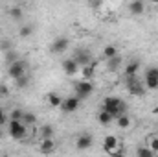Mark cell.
I'll list each match as a JSON object with an SVG mask.
<instances>
[{
    "label": "cell",
    "instance_id": "cell-1",
    "mask_svg": "<svg viewBox=\"0 0 158 157\" xmlns=\"http://www.w3.org/2000/svg\"><path fill=\"white\" fill-rule=\"evenodd\" d=\"M101 109L107 111V113H110L114 118L119 117V115H127V105H125L123 100H119L118 96H107V98H103Z\"/></svg>",
    "mask_w": 158,
    "mask_h": 157
},
{
    "label": "cell",
    "instance_id": "cell-2",
    "mask_svg": "<svg viewBox=\"0 0 158 157\" xmlns=\"http://www.w3.org/2000/svg\"><path fill=\"white\" fill-rule=\"evenodd\" d=\"M7 131H9V137L15 139V141H22V139H26V135H28V128H26L22 122H13V120H9Z\"/></svg>",
    "mask_w": 158,
    "mask_h": 157
},
{
    "label": "cell",
    "instance_id": "cell-3",
    "mask_svg": "<svg viewBox=\"0 0 158 157\" xmlns=\"http://www.w3.org/2000/svg\"><path fill=\"white\" fill-rule=\"evenodd\" d=\"M26 70H28V63L24 59H19L17 63L7 67V74H9V78H13V79H19L22 76H26Z\"/></svg>",
    "mask_w": 158,
    "mask_h": 157
},
{
    "label": "cell",
    "instance_id": "cell-4",
    "mask_svg": "<svg viewBox=\"0 0 158 157\" xmlns=\"http://www.w3.org/2000/svg\"><path fill=\"white\" fill-rule=\"evenodd\" d=\"M74 91H76V96H77L79 100H83V98H88V96L94 92V85H92L90 81L83 79V81H77V83L74 85Z\"/></svg>",
    "mask_w": 158,
    "mask_h": 157
},
{
    "label": "cell",
    "instance_id": "cell-5",
    "mask_svg": "<svg viewBox=\"0 0 158 157\" xmlns=\"http://www.w3.org/2000/svg\"><path fill=\"white\" fill-rule=\"evenodd\" d=\"M79 105H81V100H79L77 96H70V98H64V100H63L61 109H63L64 113H76L79 109Z\"/></svg>",
    "mask_w": 158,
    "mask_h": 157
},
{
    "label": "cell",
    "instance_id": "cell-6",
    "mask_svg": "<svg viewBox=\"0 0 158 157\" xmlns=\"http://www.w3.org/2000/svg\"><path fill=\"white\" fill-rule=\"evenodd\" d=\"M101 148H103L105 154H110V155L116 154V152H118V139H116L114 135H107V137L103 139V146H101Z\"/></svg>",
    "mask_w": 158,
    "mask_h": 157
},
{
    "label": "cell",
    "instance_id": "cell-7",
    "mask_svg": "<svg viewBox=\"0 0 158 157\" xmlns=\"http://www.w3.org/2000/svg\"><path fill=\"white\" fill-rule=\"evenodd\" d=\"M68 44H70V41L66 39V37H57V39L50 44V50H52L53 54H63V52L68 48Z\"/></svg>",
    "mask_w": 158,
    "mask_h": 157
},
{
    "label": "cell",
    "instance_id": "cell-8",
    "mask_svg": "<svg viewBox=\"0 0 158 157\" xmlns=\"http://www.w3.org/2000/svg\"><path fill=\"white\" fill-rule=\"evenodd\" d=\"M90 146H92V135L81 133V135L77 137V141H76V148H77L79 152H86Z\"/></svg>",
    "mask_w": 158,
    "mask_h": 157
},
{
    "label": "cell",
    "instance_id": "cell-9",
    "mask_svg": "<svg viewBox=\"0 0 158 157\" xmlns=\"http://www.w3.org/2000/svg\"><path fill=\"white\" fill-rule=\"evenodd\" d=\"M72 59L77 63V67H88V65H92V61H90L92 57H90V54L86 50H77Z\"/></svg>",
    "mask_w": 158,
    "mask_h": 157
},
{
    "label": "cell",
    "instance_id": "cell-10",
    "mask_svg": "<svg viewBox=\"0 0 158 157\" xmlns=\"http://www.w3.org/2000/svg\"><path fill=\"white\" fill-rule=\"evenodd\" d=\"M138 70H140V61H138V59H132V61H129V63H127V67H125L123 74H125V78H127V79H132V78H136Z\"/></svg>",
    "mask_w": 158,
    "mask_h": 157
},
{
    "label": "cell",
    "instance_id": "cell-11",
    "mask_svg": "<svg viewBox=\"0 0 158 157\" xmlns=\"http://www.w3.org/2000/svg\"><path fill=\"white\" fill-rule=\"evenodd\" d=\"M129 92H131L132 96H143V94H145V87H143L136 78H132V79H129Z\"/></svg>",
    "mask_w": 158,
    "mask_h": 157
},
{
    "label": "cell",
    "instance_id": "cell-12",
    "mask_svg": "<svg viewBox=\"0 0 158 157\" xmlns=\"http://www.w3.org/2000/svg\"><path fill=\"white\" fill-rule=\"evenodd\" d=\"M63 70H64L66 76H74V74H77L79 67L74 59H64V61H63Z\"/></svg>",
    "mask_w": 158,
    "mask_h": 157
},
{
    "label": "cell",
    "instance_id": "cell-13",
    "mask_svg": "<svg viewBox=\"0 0 158 157\" xmlns=\"http://www.w3.org/2000/svg\"><path fill=\"white\" fill-rule=\"evenodd\" d=\"M39 150H40V154H44V155L53 154V152H55V142H53V139H44V141L40 142Z\"/></svg>",
    "mask_w": 158,
    "mask_h": 157
},
{
    "label": "cell",
    "instance_id": "cell-14",
    "mask_svg": "<svg viewBox=\"0 0 158 157\" xmlns=\"http://www.w3.org/2000/svg\"><path fill=\"white\" fill-rule=\"evenodd\" d=\"M129 11H131V15H142L145 11V4L142 0H132L129 4Z\"/></svg>",
    "mask_w": 158,
    "mask_h": 157
},
{
    "label": "cell",
    "instance_id": "cell-15",
    "mask_svg": "<svg viewBox=\"0 0 158 157\" xmlns=\"http://www.w3.org/2000/svg\"><path fill=\"white\" fill-rule=\"evenodd\" d=\"M116 124H118L119 129H129L131 124H132V120H131L129 115H119V117H116Z\"/></svg>",
    "mask_w": 158,
    "mask_h": 157
},
{
    "label": "cell",
    "instance_id": "cell-16",
    "mask_svg": "<svg viewBox=\"0 0 158 157\" xmlns=\"http://www.w3.org/2000/svg\"><path fill=\"white\" fill-rule=\"evenodd\" d=\"M118 56V50H116V46L114 44H107L105 48H103V57L109 61V59H112V57H116Z\"/></svg>",
    "mask_w": 158,
    "mask_h": 157
},
{
    "label": "cell",
    "instance_id": "cell-17",
    "mask_svg": "<svg viewBox=\"0 0 158 157\" xmlns=\"http://www.w3.org/2000/svg\"><path fill=\"white\" fill-rule=\"evenodd\" d=\"M112 115H110V113H107V111H103V109H101V111H99V115H98V122H99V124H101V126H109V124H110V122H112Z\"/></svg>",
    "mask_w": 158,
    "mask_h": 157
},
{
    "label": "cell",
    "instance_id": "cell-18",
    "mask_svg": "<svg viewBox=\"0 0 158 157\" xmlns=\"http://www.w3.org/2000/svg\"><path fill=\"white\" fill-rule=\"evenodd\" d=\"M4 59H6V63H7V65H13V63H17V61L20 59V56H19L15 50H9V52H6V54H4Z\"/></svg>",
    "mask_w": 158,
    "mask_h": 157
},
{
    "label": "cell",
    "instance_id": "cell-19",
    "mask_svg": "<svg viewBox=\"0 0 158 157\" xmlns=\"http://www.w3.org/2000/svg\"><path fill=\"white\" fill-rule=\"evenodd\" d=\"M147 148H149L151 152L158 154V135H149V137H147Z\"/></svg>",
    "mask_w": 158,
    "mask_h": 157
},
{
    "label": "cell",
    "instance_id": "cell-20",
    "mask_svg": "<svg viewBox=\"0 0 158 157\" xmlns=\"http://www.w3.org/2000/svg\"><path fill=\"white\" fill-rule=\"evenodd\" d=\"M48 104H50L52 107H61L63 100H61V96H59V94H55V92H50V94H48Z\"/></svg>",
    "mask_w": 158,
    "mask_h": 157
},
{
    "label": "cell",
    "instance_id": "cell-21",
    "mask_svg": "<svg viewBox=\"0 0 158 157\" xmlns=\"http://www.w3.org/2000/svg\"><path fill=\"white\" fill-rule=\"evenodd\" d=\"M143 87L149 89V91H156L158 89V79L153 78V76H145V83H143Z\"/></svg>",
    "mask_w": 158,
    "mask_h": 157
},
{
    "label": "cell",
    "instance_id": "cell-22",
    "mask_svg": "<svg viewBox=\"0 0 158 157\" xmlns=\"http://www.w3.org/2000/svg\"><path fill=\"white\" fill-rule=\"evenodd\" d=\"M39 133H40V137H42V141H44V139H52V137H53V128H52L50 124H46V126L40 128Z\"/></svg>",
    "mask_w": 158,
    "mask_h": 157
},
{
    "label": "cell",
    "instance_id": "cell-23",
    "mask_svg": "<svg viewBox=\"0 0 158 157\" xmlns=\"http://www.w3.org/2000/svg\"><path fill=\"white\" fill-rule=\"evenodd\" d=\"M35 122H37V117L33 115V113H24V117H22V124L28 128V126H35Z\"/></svg>",
    "mask_w": 158,
    "mask_h": 157
},
{
    "label": "cell",
    "instance_id": "cell-24",
    "mask_svg": "<svg viewBox=\"0 0 158 157\" xmlns=\"http://www.w3.org/2000/svg\"><path fill=\"white\" fill-rule=\"evenodd\" d=\"M136 157H155V152H151L147 146H140L136 150Z\"/></svg>",
    "mask_w": 158,
    "mask_h": 157
},
{
    "label": "cell",
    "instance_id": "cell-25",
    "mask_svg": "<svg viewBox=\"0 0 158 157\" xmlns=\"http://www.w3.org/2000/svg\"><path fill=\"white\" fill-rule=\"evenodd\" d=\"M22 117H24V111H20V109H13L7 118L13 120V122H22Z\"/></svg>",
    "mask_w": 158,
    "mask_h": 157
},
{
    "label": "cell",
    "instance_id": "cell-26",
    "mask_svg": "<svg viewBox=\"0 0 158 157\" xmlns=\"http://www.w3.org/2000/svg\"><path fill=\"white\" fill-rule=\"evenodd\" d=\"M94 69H96V63H92V65H88V67H83V76L86 78V81H88V78L94 76Z\"/></svg>",
    "mask_w": 158,
    "mask_h": 157
},
{
    "label": "cell",
    "instance_id": "cell-27",
    "mask_svg": "<svg viewBox=\"0 0 158 157\" xmlns=\"http://www.w3.org/2000/svg\"><path fill=\"white\" fill-rule=\"evenodd\" d=\"M119 63H121V59H119L118 56H116V57H112V59H109V61H107L109 70H116V69L119 67Z\"/></svg>",
    "mask_w": 158,
    "mask_h": 157
},
{
    "label": "cell",
    "instance_id": "cell-28",
    "mask_svg": "<svg viewBox=\"0 0 158 157\" xmlns=\"http://www.w3.org/2000/svg\"><path fill=\"white\" fill-rule=\"evenodd\" d=\"M28 83H30L28 74H26V76H22V78H19V79H15V85H17V89H24V87H28Z\"/></svg>",
    "mask_w": 158,
    "mask_h": 157
},
{
    "label": "cell",
    "instance_id": "cell-29",
    "mask_svg": "<svg viewBox=\"0 0 158 157\" xmlns=\"http://www.w3.org/2000/svg\"><path fill=\"white\" fill-rule=\"evenodd\" d=\"M31 34H33V28H31V26H28V24H26V26H22V28L19 30V35H20V37H30Z\"/></svg>",
    "mask_w": 158,
    "mask_h": 157
},
{
    "label": "cell",
    "instance_id": "cell-30",
    "mask_svg": "<svg viewBox=\"0 0 158 157\" xmlns=\"http://www.w3.org/2000/svg\"><path fill=\"white\" fill-rule=\"evenodd\" d=\"M9 15H11V19L19 20V19H22V9H20V7H13V9L9 11Z\"/></svg>",
    "mask_w": 158,
    "mask_h": 157
},
{
    "label": "cell",
    "instance_id": "cell-31",
    "mask_svg": "<svg viewBox=\"0 0 158 157\" xmlns=\"http://www.w3.org/2000/svg\"><path fill=\"white\" fill-rule=\"evenodd\" d=\"M0 50H4V54L9 52V50H11V41H2V43H0Z\"/></svg>",
    "mask_w": 158,
    "mask_h": 157
},
{
    "label": "cell",
    "instance_id": "cell-32",
    "mask_svg": "<svg viewBox=\"0 0 158 157\" xmlns=\"http://www.w3.org/2000/svg\"><path fill=\"white\" fill-rule=\"evenodd\" d=\"M145 76H153V78L158 79V67H151V69H147Z\"/></svg>",
    "mask_w": 158,
    "mask_h": 157
},
{
    "label": "cell",
    "instance_id": "cell-33",
    "mask_svg": "<svg viewBox=\"0 0 158 157\" xmlns=\"http://www.w3.org/2000/svg\"><path fill=\"white\" fill-rule=\"evenodd\" d=\"M7 94H9L7 87H6V85H0V96H7Z\"/></svg>",
    "mask_w": 158,
    "mask_h": 157
},
{
    "label": "cell",
    "instance_id": "cell-34",
    "mask_svg": "<svg viewBox=\"0 0 158 157\" xmlns=\"http://www.w3.org/2000/svg\"><path fill=\"white\" fill-rule=\"evenodd\" d=\"M6 120H7V118H6V113H4V111H2V107H0V126H4V124H6Z\"/></svg>",
    "mask_w": 158,
    "mask_h": 157
},
{
    "label": "cell",
    "instance_id": "cell-35",
    "mask_svg": "<svg viewBox=\"0 0 158 157\" xmlns=\"http://www.w3.org/2000/svg\"><path fill=\"white\" fill-rule=\"evenodd\" d=\"M110 157H125V152H121V150H118L116 154H112Z\"/></svg>",
    "mask_w": 158,
    "mask_h": 157
},
{
    "label": "cell",
    "instance_id": "cell-36",
    "mask_svg": "<svg viewBox=\"0 0 158 157\" xmlns=\"http://www.w3.org/2000/svg\"><path fill=\"white\" fill-rule=\"evenodd\" d=\"M156 133H158V124H156Z\"/></svg>",
    "mask_w": 158,
    "mask_h": 157
},
{
    "label": "cell",
    "instance_id": "cell-37",
    "mask_svg": "<svg viewBox=\"0 0 158 157\" xmlns=\"http://www.w3.org/2000/svg\"><path fill=\"white\" fill-rule=\"evenodd\" d=\"M0 157H9V155H0Z\"/></svg>",
    "mask_w": 158,
    "mask_h": 157
},
{
    "label": "cell",
    "instance_id": "cell-38",
    "mask_svg": "<svg viewBox=\"0 0 158 157\" xmlns=\"http://www.w3.org/2000/svg\"><path fill=\"white\" fill-rule=\"evenodd\" d=\"M0 137H2V131H0Z\"/></svg>",
    "mask_w": 158,
    "mask_h": 157
},
{
    "label": "cell",
    "instance_id": "cell-39",
    "mask_svg": "<svg viewBox=\"0 0 158 157\" xmlns=\"http://www.w3.org/2000/svg\"><path fill=\"white\" fill-rule=\"evenodd\" d=\"M156 111H158V109H156Z\"/></svg>",
    "mask_w": 158,
    "mask_h": 157
}]
</instances>
